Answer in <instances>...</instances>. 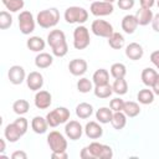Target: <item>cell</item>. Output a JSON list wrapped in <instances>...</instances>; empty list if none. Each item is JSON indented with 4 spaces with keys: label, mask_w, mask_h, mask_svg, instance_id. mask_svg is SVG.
<instances>
[{
    "label": "cell",
    "mask_w": 159,
    "mask_h": 159,
    "mask_svg": "<svg viewBox=\"0 0 159 159\" xmlns=\"http://www.w3.org/2000/svg\"><path fill=\"white\" fill-rule=\"evenodd\" d=\"M47 43L52 50V55L56 57H63L68 52V45L66 35L62 30H52L47 35Z\"/></svg>",
    "instance_id": "obj_1"
},
{
    "label": "cell",
    "mask_w": 159,
    "mask_h": 159,
    "mask_svg": "<svg viewBox=\"0 0 159 159\" xmlns=\"http://www.w3.org/2000/svg\"><path fill=\"white\" fill-rule=\"evenodd\" d=\"M60 21V11L56 7L41 10L36 16V22L42 29L55 27Z\"/></svg>",
    "instance_id": "obj_2"
},
{
    "label": "cell",
    "mask_w": 159,
    "mask_h": 159,
    "mask_svg": "<svg viewBox=\"0 0 159 159\" xmlns=\"http://www.w3.org/2000/svg\"><path fill=\"white\" fill-rule=\"evenodd\" d=\"M63 17L67 24L82 25L88 20V11L81 6H70L65 10Z\"/></svg>",
    "instance_id": "obj_3"
},
{
    "label": "cell",
    "mask_w": 159,
    "mask_h": 159,
    "mask_svg": "<svg viewBox=\"0 0 159 159\" xmlns=\"http://www.w3.org/2000/svg\"><path fill=\"white\" fill-rule=\"evenodd\" d=\"M70 116H71V113H70L68 108H66V107H57V108L50 111L46 114V119H47V123H48L50 127L56 128L60 124L67 123L70 120Z\"/></svg>",
    "instance_id": "obj_4"
},
{
    "label": "cell",
    "mask_w": 159,
    "mask_h": 159,
    "mask_svg": "<svg viewBox=\"0 0 159 159\" xmlns=\"http://www.w3.org/2000/svg\"><path fill=\"white\" fill-rule=\"evenodd\" d=\"M89 43L91 37L88 29L83 25H78L73 30V47L76 50H84L89 46Z\"/></svg>",
    "instance_id": "obj_5"
},
{
    "label": "cell",
    "mask_w": 159,
    "mask_h": 159,
    "mask_svg": "<svg viewBox=\"0 0 159 159\" xmlns=\"http://www.w3.org/2000/svg\"><path fill=\"white\" fill-rule=\"evenodd\" d=\"M17 20H19V29H20L21 34L30 35L35 31V26L37 22H36V19L34 17L31 11H29V10L20 11Z\"/></svg>",
    "instance_id": "obj_6"
},
{
    "label": "cell",
    "mask_w": 159,
    "mask_h": 159,
    "mask_svg": "<svg viewBox=\"0 0 159 159\" xmlns=\"http://www.w3.org/2000/svg\"><path fill=\"white\" fill-rule=\"evenodd\" d=\"M47 144L51 152H66L67 150V139L65 135L57 130H52L47 134Z\"/></svg>",
    "instance_id": "obj_7"
},
{
    "label": "cell",
    "mask_w": 159,
    "mask_h": 159,
    "mask_svg": "<svg viewBox=\"0 0 159 159\" xmlns=\"http://www.w3.org/2000/svg\"><path fill=\"white\" fill-rule=\"evenodd\" d=\"M87 147H88L93 159H111L113 157V150L107 144H102V143H98V142H92Z\"/></svg>",
    "instance_id": "obj_8"
},
{
    "label": "cell",
    "mask_w": 159,
    "mask_h": 159,
    "mask_svg": "<svg viewBox=\"0 0 159 159\" xmlns=\"http://www.w3.org/2000/svg\"><path fill=\"white\" fill-rule=\"evenodd\" d=\"M91 31L93 32V35L104 37V39H108L114 32L112 24H109L106 20H101V19L93 20V22L91 24Z\"/></svg>",
    "instance_id": "obj_9"
},
{
    "label": "cell",
    "mask_w": 159,
    "mask_h": 159,
    "mask_svg": "<svg viewBox=\"0 0 159 159\" xmlns=\"http://www.w3.org/2000/svg\"><path fill=\"white\" fill-rule=\"evenodd\" d=\"M89 11L93 16L96 17H102V16H108L114 11V6L112 2H107V1H92L91 6H89Z\"/></svg>",
    "instance_id": "obj_10"
},
{
    "label": "cell",
    "mask_w": 159,
    "mask_h": 159,
    "mask_svg": "<svg viewBox=\"0 0 159 159\" xmlns=\"http://www.w3.org/2000/svg\"><path fill=\"white\" fill-rule=\"evenodd\" d=\"M84 132V128L81 125L78 120H68L65 125V134L71 140H78L81 139L82 134Z\"/></svg>",
    "instance_id": "obj_11"
},
{
    "label": "cell",
    "mask_w": 159,
    "mask_h": 159,
    "mask_svg": "<svg viewBox=\"0 0 159 159\" xmlns=\"http://www.w3.org/2000/svg\"><path fill=\"white\" fill-rule=\"evenodd\" d=\"M26 77H27L26 76V72H25L24 67L20 66V65H14L7 71V78L15 86L21 84L24 81H26Z\"/></svg>",
    "instance_id": "obj_12"
},
{
    "label": "cell",
    "mask_w": 159,
    "mask_h": 159,
    "mask_svg": "<svg viewBox=\"0 0 159 159\" xmlns=\"http://www.w3.org/2000/svg\"><path fill=\"white\" fill-rule=\"evenodd\" d=\"M87 68H88V63L86 60L83 58H73L68 63V70H70V73L72 76H76V77H80V76H83L86 72H87Z\"/></svg>",
    "instance_id": "obj_13"
},
{
    "label": "cell",
    "mask_w": 159,
    "mask_h": 159,
    "mask_svg": "<svg viewBox=\"0 0 159 159\" xmlns=\"http://www.w3.org/2000/svg\"><path fill=\"white\" fill-rule=\"evenodd\" d=\"M34 102H35L36 108H39V109H47L51 106V103H52V96H51V93L48 91L40 89V91L36 92Z\"/></svg>",
    "instance_id": "obj_14"
},
{
    "label": "cell",
    "mask_w": 159,
    "mask_h": 159,
    "mask_svg": "<svg viewBox=\"0 0 159 159\" xmlns=\"http://www.w3.org/2000/svg\"><path fill=\"white\" fill-rule=\"evenodd\" d=\"M26 84L31 91L37 92L43 86V76L37 71H32L26 77Z\"/></svg>",
    "instance_id": "obj_15"
},
{
    "label": "cell",
    "mask_w": 159,
    "mask_h": 159,
    "mask_svg": "<svg viewBox=\"0 0 159 159\" xmlns=\"http://www.w3.org/2000/svg\"><path fill=\"white\" fill-rule=\"evenodd\" d=\"M84 134L89 139H98L103 135V128H102L99 122L89 120L84 125Z\"/></svg>",
    "instance_id": "obj_16"
},
{
    "label": "cell",
    "mask_w": 159,
    "mask_h": 159,
    "mask_svg": "<svg viewBox=\"0 0 159 159\" xmlns=\"http://www.w3.org/2000/svg\"><path fill=\"white\" fill-rule=\"evenodd\" d=\"M143 55H144V50L142 45H139L138 42H130L129 45L125 46V56L129 60L138 61L143 57Z\"/></svg>",
    "instance_id": "obj_17"
},
{
    "label": "cell",
    "mask_w": 159,
    "mask_h": 159,
    "mask_svg": "<svg viewBox=\"0 0 159 159\" xmlns=\"http://www.w3.org/2000/svg\"><path fill=\"white\" fill-rule=\"evenodd\" d=\"M120 26H122V30H123L125 34H128V35L133 34V32L137 30V27H138V21H137L135 15H130V14L125 15V16L122 19Z\"/></svg>",
    "instance_id": "obj_18"
},
{
    "label": "cell",
    "mask_w": 159,
    "mask_h": 159,
    "mask_svg": "<svg viewBox=\"0 0 159 159\" xmlns=\"http://www.w3.org/2000/svg\"><path fill=\"white\" fill-rule=\"evenodd\" d=\"M4 137H5V139L9 143H16L22 137V134L19 130V128L15 125V123L12 122V123H10V124H7L5 127V129H4Z\"/></svg>",
    "instance_id": "obj_19"
},
{
    "label": "cell",
    "mask_w": 159,
    "mask_h": 159,
    "mask_svg": "<svg viewBox=\"0 0 159 159\" xmlns=\"http://www.w3.org/2000/svg\"><path fill=\"white\" fill-rule=\"evenodd\" d=\"M134 15L137 17L138 25H140V26H147V25L152 24V20L154 17V14H153L152 9H143V7L137 10V12Z\"/></svg>",
    "instance_id": "obj_20"
},
{
    "label": "cell",
    "mask_w": 159,
    "mask_h": 159,
    "mask_svg": "<svg viewBox=\"0 0 159 159\" xmlns=\"http://www.w3.org/2000/svg\"><path fill=\"white\" fill-rule=\"evenodd\" d=\"M48 123H47V119L46 117H41V116H35L32 119H31V128L32 130L36 133V134H43L47 132V128H48Z\"/></svg>",
    "instance_id": "obj_21"
},
{
    "label": "cell",
    "mask_w": 159,
    "mask_h": 159,
    "mask_svg": "<svg viewBox=\"0 0 159 159\" xmlns=\"http://www.w3.org/2000/svg\"><path fill=\"white\" fill-rule=\"evenodd\" d=\"M26 46L32 52H42V50H45L46 42L40 36H30L26 41Z\"/></svg>",
    "instance_id": "obj_22"
},
{
    "label": "cell",
    "mask_w": 159,
    "mask_h": 159,
    "mask_svg": "<svg viewBox=\"0 0 159 159\" xmlns=\"http://www.w3.org/2000/svg\"><path fill=\"white\" fill-rule=\"evenodd\" d=\"M52 62H53V56L47 52H39L37 56L35 57V66L40 70H45L50 67Z\"/></svg>",
    "instance_id": "obj_23"
},
{
    "label": "cell",
    "mask_w": 159,
    "mask_h": 159,
    "mask_svg": "<svg viewBox=\"0 0 159 159\" xmlns=\"http://www.w3.org/2000/svg\"><path fill=\"white\" fill-rule=\"evenodd\" d=\"M92 82H93L94 86H101V84L109 83V72L106 68L97 70L92 76Z\"/></svg>",
    "instance_id": "obj_24"
},
{
    "label": "cell",
    "mask_w": 159,
    "mask_h": 159,
    "mask_svg": "<svg viewBox=\"0 0 159 159\" xmlns=\"http://www.w3.org/2000/svg\"><path fill=\"white\" fill-rule=\"evenodd\" d=\"M112 116H113V111L111 109V107H101V108L97 109V112H96V119H97V122H99L101 124L111 123Z\"/></svg>",
    "instance_id": "obj_25"
},
{
    "label": "cell",
    "mask_w": 159,
    "mask_h": 159,
    "mask_svg": "<svg viewBox=\"0 0 159 159\" xmlns=\"http://www.w3.org/2000/svg\"><path fill=\"white\" fill-rule=\"evenodd\" d=\"M111 124H112V127L116 130L123 129L125 127V124H127V116H125V113L123 111H120V112H113Z\"/></svg>",
    "instance_id": "obj_26"
},
{
    "label": "cell",
    "mask_w": 159,
    "mask_h": 159,
    "mask_svg": "<svg viewBox=\"0 0 159 159\" xmlns=\"http://www.w3.org/2000/svg\"><path fill=\"white\" fill-rule=\"evenodd\" d=\"M158 76V72L152 68V67H145L143 71H142V75H140V78H142V82L147 86V87H152L155 78Z\"/></svg>",
    "instance_id": "obj_27"
},
{
    "label": "cell",
    "mask_w": 159,
    "mask_h": 159,
    "mask_svg": "<svg viewBox=\"0 0 159 159\" xmlns=\"http://www.w3.org/2000/svg\"><path fill=\"white\" fill-rule=\"evenodd\" d=\"M93 114V107L92 104L87 103V102H82L80 104H77L76 107V116L80 119H87Z\"/></svg>",
    "instance_id": "obj_28"
},
{
    "label": "cell",
    "mask_w": 159,
    "mask_h": 159,
    "mask_svg": "<svg viewBox=\"0 0 159 159\" xmlns=\"http://www.w3.org/2000/svg\"><path fill=\"white\" fill-rule=\"evenodd\" d=\"M124 36L120 32H113L109 37H108V45L113 48V50H120L124 47Z\"/></svg>",
    "instance_id": "obj_29"
},
{
    "label": "cell",
    "mask_w": 159,
    "mask_h": 159,
    "mask_svg": "<svg viewBox=\"0 0 159 159\" xmlns=\"http://www.w3.org/2000/svg\"><path fill=\"white\" fill-rule=\"evenodd\" d=\"M93 93L97 98H109L111 94L113 93V88H112V84L107 83V84H101V86H94L93 88Z\"/></svg>",
    "instance_id": "obj_30"
},
{
    "label": "cell",
    "mask_w": 159,
    "mask_h": 159,
    "mask_svg": "<svg viewBox=\"0 0 159 159\" xmlns=\"http://www.w3.org/2000/svg\"><path fill=\"white\" fill-rule=\"evenodd\" d=\"M154 96L155 94H154L153 89H149V87H148V88H143L138 92L137 99L140 104H150L154 101Z\"/></svg>",
    "instance_id": "obj_31"
},
{
    "label": "cell",
    "mask_w": 159,
    "mask_h": 159,
    "mask_svg": "<svg viewBox=\"0 0 159 159\" xmlns=\"http://www.w3.org/2000/svg\"><path fill=\"white\" fill-rule=\"evenodd\" d=\"M123 112L125 113L127 117L129 118H134L140 113V107L137 102L133 101H127L124 102V107H123Z\"/></svg>",
    "instance_id": "obj_32"
},
{
    "label": "cell",
    "mask_w": 159,
    "mask_h": 159,
    "mask_svg": "<svg viewBox=\"0 0 159 159\" xmlns=\"http://www.w3.org/2000/svg\"><path fill=\"white\" fill-rule=\"evenodd\" d=\"M127 75V67L124 63L120 62H116L111 66V76L116 80V78H124Z\"/></svg>",
    "instance_id": "obj_33"
},
{
    "label": "cell",
    "mask_w": 159,
    "mask_h": 159,
    "mask_svg": "<svg viewBox=\"0 0 159 159\" xmlns=\"http://www.w3.org/2000/svg\"><path fill=\"white\" fill-rule=\"evenodd\" d=\"M112 88H113V93L118 96H123L128 92V83L124 78H116L112 84Z\"/></svg>",
    "instance_id": "obj_34"
},
{
    "label": "cell",
    "mask_w": 159,
    "mask_h": 159,
    "mask_svg": "<svg viewBox=\"0 0 159 159\" xmlns=\"http://www.w3.org/2000/svg\"><path fill=\"white\" fill-rule=\"evenodd\" d=\"M29 109H30V103L26 99H17L12 103V111L19 116L26 114Z\"/></svg>",
    "instance_id": "obj_35"
},
{
    "label": "cell",
    "mask_w": 159,
    "mask_h": 159,
    "mask_svg": "<svg viewBox=\"0 0 159 159\" xmlns=\"http://www.w3.org/2000/svg\"><path fill=\"white\" fill-rule=\"evenodd\" d=\"M1 2L6 7V10H9L10 12H17L22 10L25 6L24 0H1Z\"/></svg>",
    "instance_id": "obj_36"
},
{
    "label": "cell",
    "mask_w": 159,
    "mask_h": 159,
    "mask_svg": "<svg viewBox=\"0 0 159 159\" xmlns=\"http://www.w3.org/2000/svg\"><path fill=\"white\" fill-rule=\"evenodd\" d=\"M93 88H94L93 82L89 81V78H87V77H82L77 81V89L81 93H88V92L93 91Z\"/></svg>",
    "instance_id": "obj_37"
},
{
    "label": "cell",
    "mask_w": 159,
    "mask_h": 159,
    "mask_svg": "<svg viewBox=\"0 0 159 159\" xmlns=\"http://www.w3.org/2000/svg\"><path fill=\"white\" fill-rule=\"evenodd\" d=\"M12 25V16L10 15L9 11L2 10L0 12V29L1 30H6Z\"/></svg>",
    "instance_id": "obj_38"
},
{
    "label": "cell",
    "mask_w": 159,
    "mask_h": 159,
    "mask_svg": "<svg viewBox=\"0 0 159 159\" xmlns=\"http://www.w3.org/2000/svg\"><path fill=\"white\" fill-rule=\"evenodd\" d=\"M14 123H15V125L19 128V130L21 132V134L24 135L26 132H27V129H29V120L25 118V117H19V118H16L15 120H14Z\"/></svg>",
    "instance_id": "obj_39"
},
{
    "label": "cell",
    "mask_w": 159,
    "mask_h": 159,
    "mask_svg": "<svg viewBox=\"0 0 159 159\" xmlns=\"http://www.w3.org/2000/svg\"><path fill=\"white\" fill-rule=\"evenodd\" d=\"M109 107L113 112H120L123 111V107H124V101L120 98V97H116L113 99H111L109 102Z\"/></svg>",
    "instance_id": "obj_40"
},
{
    "label": "cell",
    "mask_w": 159,
    "mask_h": 159,
    "mask_svg": "<svg viewBox=\"0 0 159 159\" xmlns=\"http://www.w3.org/2000/svg\"><path fill=\"white\" fill-rule=\"evenodd\" d=\"M135 0H117V5L120 10H130L133 9Z\"/></svg>",
    "instance_id": "obj_41"
},
{
    "label": "cell",
    "mask_w": 159,
    "mask_h": 159,
    "mask_svg": "<svg viewBox=\"0 0 159 159\" xmlns=\"http://www.w3.org/2000/svg\"><path fill=\"white\" fill-rule=\"evenodd\" d=\"M150 62L155 66L157 70H159V50H155L150 53Z\"/></svg>",
    "instance_id": "obj_42"
},
{
    "label": "cell",
    "mask_w": 159,
    "mask_h": 159,
    "mask_svg": "<svg viewBox=\"0 0 159 159\" xmlns=\"http://www.w3.org/2000/svg\"><path fill=\"white\" fill-rule=\"evenodd\" d=\"M139 4L143 9H152L155 5V0H139Z\"/></svg>",
    "instance_id": "obj_43"
},
{
    "label": "cell",
    "mask_w": 159,
    "mask_h": 159,
    "mask_svg": "<svg viewBox=\"0 0 159 159\" xmlns=\"http://www.w3.org/2000/svg\"><path fill=\"white\" fill-rule=\"evenodd\" d=\"M51 158H53V159H67L68 154H67V152H52Z\"/></svg>",
    "instance_id": "obj_44"
},
{
    "label": "cell",
    "mask_w": 159,
    "mask_h": 159,
    "mask_svg": "<svg viewBox=\"0 0 159 159\" xmlns=\"http://www.w3.org/2000/svg\"><path fill=\"white\" fill-rule=\"evenodd\" d=\"M80 157H81L82 159H93V158H92V154H91V152H89V149H88V147L82 148V150H81V153H80Z\"/></svg>",
    "instance_id": "obj_45"
},
{
    "label": "cell",
    "mask_w": 159,
    "mask_h": 159,
    "mask_svg": "<svg viewBox=\"0 0 159 159\" xmlns=\"http://www.w3.org/2000/svg\"><path fill=\"white\" fill-rule=\"evenodd\" d=\"M11 158L12 159H26L27 158V154L24 152V150H16L11 154Z\"/></svg>",
    "instance_id": "obj_46"
},
{
    "label": "cell",
    "mask_w": 159,
    "mask_h": 159,
    "mask_svg": "<svg viewBox=\"0 0 159 159\" xmlns=\"http://www.w3.org/2000/svg\"><path fill=\"white\" fill-rule=\"evenodd\" d=\"M152 27L155 32H159V12L154 15V17L152 20Z\"/></svg>",
    "instance_id": "obj_47"
},
{
    "label": "cell",
    "mask_w": 159,
    "mask_h": 159,
    "mask_svg": "<svg viewBox=\"0 0 159 159\" xmlns=\"http://www.w3.org/2000/svg\"><path fill=\"white\" fill-rule=\"evenodd\" d=\"M152 89H153L154 94L159 96V73H158V76H157L155 81H154V83H153V86H152Z\"/></svg>",
    "instance_id": "obj_48"
},
{
    "label": "cell",
    "mask_w": 159,
    "mask_h": 159,
    "mask_svg": "<svg viewBox=\"0 0 159 159\" xmlns=\"http://www.w3.org/2000/svg\"><path fill=\"white\" fill-rule=\"evenodd\" d=\"M5 148H6L5 138H0V153H4L5 152Z\"/></svg>",
    "instance_id": "obj_49"
},
{
    "label": "cell",
    "mask_w": 159,
    "mask_h": 159,
    "mask_svg": "<svg viewBox=\"0 0 159 159\" xmlns=\"http://www.w3.org/2000/svg\"><path fill=\"white\" fill-rule=\"evenodd\" d=\"M103 1H107V2H112V4H113L116 0H103Z\"/></svg>",
    "instance_id": "obj_50"
},
{
    "label": "cell",
    "mask_w": 159,
    "mask_h": 159,
    "mask_svg": "<svg viewBox=\"0 0 159 159\" xmlns=\"http://www.w3.org/2000/svg\"><path fill=\"white\" fill-rule=\"evenodd\" d=\"M157 6L159 7V0H157Z\"/></svg>",
    "instance_id": "obj_51"
},
{
    "label": "cell",
    "mask_w": 159,
    "mask_h": 159,
    "mask_svg": "<svg viewBox=\"0 0 159 159\" xmlns=\"http://www.w3.org/2000/svg\"><path fill=\"white\" fill-rule=\"evenodd\" d=\"M88 1H96V0H88Z\"/></svg>",
    "instance_id": "obj_52"
}]
</instances>
